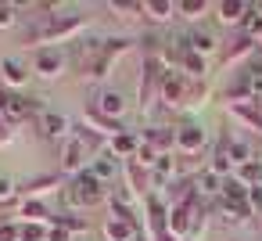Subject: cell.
Listing matches in <instances>:
<instances>
[{
  "label": "cell",
  "mask_w": 262,
  "mask_h": 241,
  "mask_svg": "<svg viewBox=\"0 0 262 241\" xmlns=\"http://www.w3.org/2000/svg\"><path fill=\"white\" fill-rule=\"evenodd\" d=\"M86 18L83 15H40V22L33 29H26V44L33 47H54V44H72L76 36H83Z\"/></svg>",
  "instance_id": "1"
},
{
  "label": "cell",
  "mask_w": 262,
  "mask_h": 241,
  "mask_svg": "<svg viewBox=\"0 0 262 241\" xmlns=\"http://www.w3.org/2000/svg\"><path fill=\"white\" fill-rule=\"evenodd\" d=\"M108 184H101L90 169L86 173H79V176H72L65 187H61V194H65V205L69 209H94V205H101L104 198H108Z\"/></svg>",
  "instance_id": "2"
},
{
  "label": "cell",
  "mask_w": 262,
  "mask_h": 241,
  "mask_svg": "<svg viewBox=\"0 0 262 241\" xmlns=\"http://www.w3.org/2000/svg\"><path fill=\"white\" fill-rule=\"evenodd\" d=\"M165 65H162V58H144V65H140V83H137V105L140 108H151L155 101H158V94H162V79H165Z\"/></svg>",
  "instance_id": "3"
},
{
  "label": "cell",
  "mask_w": 262,
  "mask_h": 241,
  "mask_svg": "<svg viewBox=\"0 0 262 241\" xmlns=\"http://www.w3.org/2000/svg\"><path fill=\"white\" fill-rule=\"evenodd\" d=\"M58 158H61V162H58V166H61V173L72 180V176H79V173H86V169H90L94 151H90V148H86V140L72 130V137L61 144V155H58Z\"/></svg>",
  "instance_id": "4"
},
{
  "label": "cell",
  "mask_w": 262,
  "mask_h": 241,
  "mask_svg": "<svg viewBox=\"0 0 262 241\" xmlns=\"http://www.w3.org/2000/svg\"><path fill=\"white\" fill-rule=\"evenodd\" d=\"M205 148H208V130H205L198 119H183V123L176 126V155L194 158V155H201Z\"/></svg>",
  "instance_id": "5"
},
{
  "label": "cell",
  "mask_w": 262,
  "mask_h": 241,
  "mask_svg": "<svg viewBox=\"0 0 262 241\" xmlns=\"http://www.w3.org/2000/svg\"><path fill=\"white\" fill-rule=\"evenodd\" d=\"M47 105L40 101V97H26V94H15V90H8V101H4V115L11 126H18V123H29V119H36L40 112H43Z\"/></svg>",
  "instance_id": "6"
},
{
  "label": "cell",
  "mask_w": 262,
  "mask_h": 241,
  "mask_svg": "<svg viewBox=\"0 0 262 241\" xmlns=\"http://www.w3.org/2000/svg\"><path fill=\"white\" fill-rule=\"evenodd\" d=\"M187 87H190V76H183L180 69H169V72H165V79H162V94H158V101H162L169 112H183Z\"/></svg>",
  "instance_id": "7"
},
{
  "label": "cell",
  "mask_w": 262,
  "mask_h": 241,
  "mask_svg": "<svg viewBox=\"0 0 262 241\" xmlns=\"http://www.w3.org/2000/svg\"><path fill=\"white\" fill-rule=\"evenodd\" d=\"M36 130H40V137H43V140H61V144H65V140L72 137V130H76V126H72V119H69L65 112L43 108V112L36 115Z\"/></svg>",
  "instance_id": "8"
},
{
  "label": "cell",
  "mask_w": 262,
  "mask_h": 241,
  "mask_svg": "<svg viewBox=\"0 0 262 241\" xmlns=\"http://www.w3.org/2000/svg\"><path fill=\"white\" fill-rule=\"evenodd\" d=\"M65 65H69V58L61 47H36L33 51V72L40 79H58L65 72Z\"/></svg>",
  "instance_id": "9"
},
{
  "label": "cell",
  "mask_w": 262,
  "mask_h": 241,
  "mask_svg": "<svg viewBox=\"0 0 262 241\" xmlns=\"http://www.w3.org/2000/svg\"><path fill=\"white\" fill-rule=\"evenodd\" d=\"M133 47V40H126V36H115V40H104V51H101V58H97V65L90 69V76L86 79H104L112 69H115V62L126 54Z\"/></svg>",
  "instance_id": "10"
},
{
  "label": "cell",
  "mask_w": 262,
  "mask_h": 241,
  "mask_svg": "<svg viewBox=\"0 0 262 241\" xmlns=\"http://www.w3.org/2000/svg\"><path fill=\"white\" fill-rule=\"evenodd\" d=\"M101 119H112V123H119L122 115H126V97L119 94V90H97V97H94V105H90Z\"/></svg>",
  "instance_id": "11"
},
{
  "label": "cell",
  "mask_w": 262,
  "mask_h": 241,
  "mask_svg": "<svg viewBox=\"0 0 262 241\" xmlns=\"http://www.w3.org/2000/svg\"><path fill=\"white\" fill-rule=\"evenodd\" d=\"M183 44H187V51H194V54H201V58H208V54H215V51L223 47L219 36H215L212 29H205V26L187 29V33H183Z\"/></svg>",
  "instance_id": "12"
},
{
  "label": "cell",
  "mask_w": 262,
  "mask_h": 241,
  "mask_svg": "<svg viewBox=\"0 0 262 241\" xmlns=\"http://www.w3.org/2000/svg\"><path fill=\"white\" fill-rule=\"evenodd\" d=\"M101 51H104V40L101 36H86V40H79L76 44V69L83 72V76H90V69L97 65V58H101Z\"/></svg>",
  "instance_id": "13"
},
{
  "label": "cell",
  "mask_w": 262,
  "mask_h": 241,
  "mask_svg": "<svg viewBox=\"0 0 262 241\" xmlns=\"http://www.w3.org/2000/svg\"><path fill=\"white\" fill-rule=\"evenodd\" d=\"M90 173H94L101 184L115 187V180H119V173H122V158H115L112 151H101L97 158H90Z\"/></svg>",
  "instance_id": "14"
},
{
  "label": "cell",
  "mask_w": 262,
  "mask_h": 241,
  "mask_svg": "<svg viewBox=\"0 0 262 241\" xmlns=\"http://www.w3.org/2000/svg\"><path fill=\"white\" fill-rule=\"evenodd\" d=\"M61 187V180H58V173H43V176H33V180H26V184H18V198L22 202H40L47 191H58Z\"/></svg>",
  "instance_id": "15"
},
{
  "label": "cell",
  "mask_w": 262,
  "mask_h": 241,
  "mask_svg": "<svg viewBox=\"0 0 262 241\" xmlns=\"http://www.w3.org/2000/svg\"><path fill=\"white\" fill-rule=\"evenodd\" d=\"M0 83H4V87H11L15 94L29 83V65L22 62V58H4V62H0Z\"/></svg>",
  "instance_id": "16"
},
{
  "label": "cell",
  "mask_w": 262,
  "mask_h": 241,
  "mask_svg": "<svg viewBox=\"0 0 262 241\" xmlns=\"http://www.w3.org/2000/svg\"><path fill=\"white\" fill-rule=\"evenodd\" d=\"M255 40L251 36H237V40H230L226 47H223V54H219V65L223 69H230V65H237V62H248L251 54H255Z\"/></svg>",
  "instance_id": "17"
},
{
  "label": "cell",
  "mask_w": 262,
  "mask_h": 241,
  "mask_svg": "<svg viewBox=\"0 0 262 241\" xmlns=\"http://www.w3.org/2000/svg\"><path fill=\"white\" fill-rule=\"evenodd\" d=\"M212 11H215V18L223 26H241L248 18L251 4H248V0H219V4H212Z\"/></svg>",
  "instance_id": "18"
},
{
  "label": "cell",
  "mask_w": 262,
  "mask_h": 241,
  "mask_svg": "<svg viewBox=\"0 0 262 241\" xmlns=\"http://www.w3.org/2000/svg\"><path fill=\"white\" fill-rule=\"evenodd\" d=\"M147 148H155L158 155H172L176 151V130L172 126H151V130H144V137H140Z\"/></svg>",
  "instance_id": "19"
},
{
  "label": "cell",
  "mask_w": 262,
  "mask_h": 241,
  "mask_svg": "<svg viewBox=\"0 0 262 241\" xmlns=\"http://www.w3.org/2000/svg\"><path fill=\"white\" fill-rule=\"evenodd\" d=\"M122 173H126V180H122V184H126V187H129V191H133V194L140 198V202H144V198L151 194V184H147V169H144V166H140L137 158H129V162H122Z\"/></svg>",
  "instance_id": "20"
},
{
  "label": "cell",
  "mask_w": 262,
  "mask_h": 241,
  "mask_svg": "<svg viewBox=\"0 0 262 241\" xmlns=\"http://www.w3.org/2000/svg\"><path fill=\"white\" fill-rule=\"evenodd\" d=\"M108 151H112L115 158L129 162V158H137V151H140V137H137L133 130H126V133H119V137L108 144Z\"/></svg>",
  "instance_id": "21"
},
{
  "label": "cell",
  "mask_w": 262,
  "mask_h": 241,
  "mask_svg": "<svg viewBox=\"0 0 262 241\" xmlns=\"http://www.w3.org/2000/svg\"><path fill=\"white\" fill-rule=\"evenodd\" d=\"M215 212H219L226 223H233V227H241V223H248V219H251L248 202H223V198H215Z\"/></svg>",
  "instance_id": "22"
},
{
  "label": "cell",
  "mask_w": 262,
  "mask_h": 241,
  "mask_svg": "<svg viewBox=\"0 0 262 241\" xmlns=\"http://www.w3.org/2000/svg\"><path fill=\"white\" fill-rule=\"evenodd\" d=\"M101 230H104V237H108V241H133V237H137V230H140V223H126V219L108 216Z\"/></svg>",
  "instance_id": "23"
},
{
  "label": "cell",
  "mask_w": 262,
  "mask_h": 241,
  "mask_svg": "<svg viewBox=\"0 0 262 241\" xmlns=\"http://www.w3.org/2000/svg\"><path fill=\"white\" fill-rule=\"evenodd\" d=\"M194 191H198L201 202H205V198H219V191H223V176H215L212 169H201V173L194 176Z\"/></svg>",
  "instance_id": "24"
},
{
  "label": "cell",
  "mask_w": 262,
  "mask_h": 241,
  "mask_svg": "<svg viewBox=\"0 0 262 241\" xmlns=\"http://www.w3.org/2000/svg\"><path fill=\"white\" fill-rule=\"evenodd\" d=\"M226 108H230V115H233V119L248 123L251 130H262V105H258V101H244V105H226Z\"/></svg>",
  "instance_id": "25"
},
{
  "label": "cell",
  "mask_w": 262,
  "mask_h": 241,
  "mask_svg": "<svg viewBox=\"0 0 262 241\" xmlns=\"http://www.w3.org/2000/svg\"><path fill=\"white\" fill-rule=\"evenodd\" d=\"M144 18H151V22H172L176 18V0H144Z\"/></svg>",
  "instance_id": "26"
},
{
  "label": "cell",
  "mask_w": 262,
  "mask_h": 241,
  "mask_svg": "<svg viewBox=\"0 0 262 241\" xmlns=\"http://www.w3.org/2000/svg\"><path fill=\"white\" fill-rule=\"evenodd\" d=\"M169 180H176V158H172V155H162V158L151 166V194H155V187H162V184H169Z\"/></svg>",
  "instance_id": "27"
},
{
  "label": "cell",
  "mask_w": 262,
  "mask_h": 241,
  "mask_svg": "<svg viewBox=\"0 0 262 241\" xmlns=\"http://www.w3.org/2000/svg\"><path fill=\"white\" fill-rule=\"evenodd\" d=\"M18 216H22V223H47V227L54 223V212H51L43 202H33V198H29V202H22Z\"/></svg>",
  "instance_id": "28"
},
{
  "label": "cell",
  "mask_w": 262,
  "mask_h": 241,
  "mask_svg": "<svg viewBox=\"0 0 262 241\" xmlns=\"http://www.w3.org/2000/svg\"><path fill=\"white\" fill-rule=\"evenodd\" d=\"M180 72H183V76H190V79H208V58H201V54L187 51V54L180 58Z\"/></svg>",
  "instance_id": "29"
},
{
  "label": "cell",
  "mask_w": 262,
  "mask_h": 241,
  "mask_svg": "<svg viewBox=\"0 0 262 241\" xmlns=\"http://www.w3.org/2000/svg\"><path fill=\"white\" fill-rule=\"evenodd\" d=\"M208 97H212V87H208V79H190V87H187V101H183V112H194V108H201Z\"/></svg>",
  "instance_id": "30"
},
{
  "label": "cell",
  "mask_w": 262,
  "mask_h": 241,
  "mask_svg": "<svg viewBox=\"0 0 262 241\" xmlns=\"http://www.w3.org/2000/svg\"><path fill=\"white\" fill-rule=\"evenodd\" d=\"M208 11H212L208 0H176V15H183V18H190V22L205 18Z\"/></svg>",
  "instance_id": "31"
},
{
  "label": "cell",
  "mask_w": 262,
  "mask_h": 241,
  "mask_svg": "<svg viewBox=\"0 0 262 241\" xmlns=\"http://www.w3.org/2000/svg\"><path fill=\"white\" fill-rule=\"evenodd\" d=\"M248 191H251L248 184H241L237 176H226V180H223L219 198H223V202H248Z\"/></svg>",
  "instance_id": "32"
},
{
  "label": "cell",
  "mask_w": 262,
  "mask_h": 241,
  "mask_svg": "<svg viewBox=\"0 0 262 241\" xmlns=\"http://www.w3.org/2000/svg\"><path fill=\"white\" fill-rule=\"evenodd\" d=\"M241 36H251L255 44H258V36H262V15L255 11V4H251V11H248V18L241 22Z\"/></svg>",
  "instance_id": "33"
},
{
  "label": "cell",
  "mask_w": 262,
  "mask_h": 241,
  "mask_svg": "<svg viewBox=\"0 0 262 241\" xmlns=\"http://www.w3.org/2000/svg\"><path fill=\"white\" fill-rule=\"evenodd\" d=\"M108 11H115V15H126V18H140V15H144V0H133V4L112 0V4H108Z\"/></svg>",
  "instance_id": "34"
},
{
  "label": "cell",
  "mask_w": 262,
  "mask_h": 241,
  "mask_svg": "<svg viewBox=\"0 0 262 241\" xmlns=\"http://www.w3.org/2000/svg\"><path fill=\"white\" fill-rule=\"evenodd\" d=\"M18 11L22 4H11V0H0V29H11L18 22Z\"/></svg>",
  "instance_id": "35"
},
{
  "label": "cell",
  "mask_w": 262,
  "mask_h": 241,
  "mask_svg": "<svg viewBox=\"0 0 262 241\" xmlns=\"http://www.w3.org/2000/svg\"><path fill=\"white\" fill-rule=\"evenodd\" d=\"M47 223H22V241H47Z\"/></svg>",
  "instance_id": "36"
},
{
  "label": "cell",
  "mask_w": 262,
  "mask_h": 241,
  "mask_svg": "<svg viewBox=\"0 0 262 241\" xmlns=\"http://www.w3.org/2000/svg\"><path fill=\"white\" fill-rule=\"evenodd\" d=\"M0 241H22V223L18 219H0Z\"/></svg>",
  "instance_id": "37"
},
{
  "label": "cell",
  "mask_w": 262,
  "mask_h": 241,
  "mask_svg": "<svg viewBox=\"0 0 262 241\" xmlns=\"http://www.w3.org/2000/svg\"><path fill=\"white\" fill-rule=\"evenodd\" d=\"M54 223H61V227L72 230V234H83V230H86V219H83V216H54Z\"/></svg>",
  "instance_id": "38"
},
{
  "label": "cell",
  "mask_w": 262,
  "mask_h": 241,
  "mask_svg": "<svg viewBox=\"0 0 262 241\" xmlns=\"http://www.w3.org/2000/svg\"><path fill=\"white\" fill-rule=\"evenodd\" d=\"M15 198H18V184L8 180V176H0V205H4V202H15Z\"/></svg>",
  "instance_id": "39"
},
{
  "label": "cell",
  "mask_w": 262,
  "mask_h": 241,
  "mask_svg": "<svg viewBox=\"0 0 262 241\" xmlns=\"http://www.w3.org/2000/svg\"><path fill=\"white\" fill-rule=\"evenodd\" d=\"M248 209H251V216L262 219V187H251L248 191Z\"/></svg>",
  "instance_id": "40"
},
{
  "label": "cell",
  "mask_w": 262,
  "mask_h": 241,
  "mask_svg": "<svg viewBox=\"0 0 262 241\" xmlns=\"http://www.w3.org/2000/svg\"><path fill=\"white\" fill-rule=\"evenodd\" d=\"M47 241H72V230H65L61 223H51V230H47Z\"/></svg>",
  "instance_id": "41"
},
{
  "label": "cell",
  "mask_w": 262,
  "mask_h": 241,
  "mask_svg": "<svg viewBox=\"0 0 262 241\" xmlns=\"http://www.w3.org/2000/svg\"><path fill=\"white\" fill-rule=\"evenodd\" d=\"M248 72H251L255 79H262V47H255V54L248 58Z\"/></svg>",
  "instance_id": "42"
},
{
  "label": "cell",
  "mask_w": 262,
  "mask_h": 241,
  "mask_svg": "<svg viewBox=\"0 0 262 241\" xmlns=\"http://www.w3.org/2000/svg\"><path fill=\"white\" fill-rule=\"evenodd\" d=\"M15 140V126L4 119V115H0V148H4V144H11Z\"/></svg>",
  "instance_id": "43"
},
{
  "label": "cell",
  "mask_w": 262,
  "mask_h": 241,
  "mask_svg": "<svg viewBox=\"0 0 262 241\" xmlns=\"http://www.w3.org/2000/svg\"><path fill=\"white\" fill-rule=\"evenodd\" d=\"M151 241H180V237H172V234L165 230V234H158V237H151Z\"/></svg>",
  "instance_id": "44"
},
{
  "label": "cell",
  "mask_w": 262,
  "mask_h": 241,
  "mask_svg": "<svg viewBox=\"0 0 262 241\" xmlns=\"http://www.w3.org/2000/svg\"><path fill=\"white\" fill-rule=\"evenodd\" d=\"M133 241H151V234H144V227H140V230H137V237H133Z\"/></svg>",
  "instance_id": "45"
},
{
  "label": "cell",
  "mask_w": 262,
  "mask_h": 241,
  "mask_svg": "<svg viewBox=\"0 0 262 241\" xmlns=\"http://www.w3.org/2000/svg\"><path fill=\"white\" fill-rule=\"evenodd\" d=\"M255 11H258V15H262V0H258V4H255Z\"/></svg>",
  "instance_id": "46"
},
{
  "label": "cell",
  "mask_w": 262,
  "mask_h": 241,
  "mask_svg": "<svg viewBox=\"0 0 262 241\" xmlns=\"http://www.w3.org/2000/svg\"><path fill=\"white\" fill-rule=\"evenodd\" d=\"M258 47H262V36H258Z\"/></svg>",
  "instance_id": "47"
},
{
  "label": "cell",
  "mask_w": 262,
  "mask_h": 241,
  "mask_svg": "<svg viewBox=\"0 0 262 241\" xmlns=\"http://www.w3.org/2000/svg\"><path fill=\"white\" fill-rule=\"evenodd\" d=\"M0 90H4V83H0Z\"/></svg>",
  "instance_id": "48"
},
{
  "label": "cell",
  "mask_w": 262,
  "mask_h": 241,
  "mask_svg": "<svg viewBox=\"0 0 262 241\" xmlns=\"http://www.w3.org/2000/svg\"><path fill=\"white\" fill-rule=\"evenodd\" d=\"M230 241H237V237H230Z\"/></svg>",
  "instance_id": "49"
},
{
  "label": "cell",
  "mask_w": 262,
  "mask_h": 241,
  "mask_svg": "<svg viewBox=\"0 0 262 241\" xmlns=\"http://www.w3.org/2000/svg\"><path fill=\"white\" fill-rule=\"evenodd\" d=\"M258 105H262V97H258Z\"/></svg>",
  "instance_id": "50"
}]
</instances>
